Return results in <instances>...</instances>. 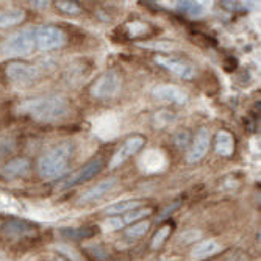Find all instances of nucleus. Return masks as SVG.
<instances>
[{
    "label": "nucleus",
    "instance_id": "nucleus-22",
    "mask_svg": "<svg viewBox=\"0 0 261 261\" xmlns=\"http://www.w3.org/2000/svg\"><path fill=\"white\" fill-rule=\"evenodd\" d=\"M152 214V208H136V210H132L128 213H125V216L122 217L124 224L125 225H132L135 222H139V220H144V217L150 216Z\"/></svg>",
    "mask_w": 261,
    "mask_h": 261
},
{
    "label": "nucleus",
    "instance_id": "nucleus-23",
    "mask_svg": "<svg viewBox=\"0 0 261 261\" xmlns=\"http://www.w3.org/2000/svg\"><path fill=\"white\" fill-rule=\"evenodd\" d=\"M95 227H85V229H63L61 233L63 236L66 238H71V239H82V238H91L95 235Z\"/></svg>",
    "mask_w": 261,
    "mask_h": 261
},
{
    "label": "nucleus",
    "instance_id": "nucleus-12",
    "mask_svg": "<svg viewBox=\"0 0 261 261\" xmlns=\"http://www.w3.org/2000/svg\"><path fill=\"white\" fill-rule=\"evenodd\" d=\"M36 232V227L31 222L22 219H11L0 227V235L5 239H21L25 236H30Z\"/></svg>",
    "mask_w": 261,
    "mask_h": 261
},
{
    "label": "nucleus",
    "instance_id": "nucleus-6",
    "mask_svg": "<svg viewBox=\"0 0 261 261\" xmlns=\"http://www.w3.org/2000/svg\"><path fill=\"white\" fill-rule=\"evenodd\" d=\"M144 143H146V138L141 136V135H133V136L127 138L125 143L116 150V153L110 159L108 168L110 169H116L119 166H122L127 161V159H130L135 153L139 152V149L144 146Z\"/></svg>",
    "mask_w": 261,
    "mask_h": 261
},
{
    "label": "nucleus",
    "instance_id": "nucleus-35",
    "mask_svg": "<svg viewBox=\"0 0 261 261\" xmlns=\"http://www.w3.org/2000/svg\"><path fill=\"white\" fill-rule=\"evenodd\" d=\"M53 261H66L64 258H56V259H53Z\"/></svg>",
    "mask_w": 261,
    "mask_h": 261
},
{
    "label": "nucleus",
    "instance_id": "nucleus-20",
    "mask_svg": "<svg viewBox=\"0 0 261 261\" xmlns=\"http://www.w3.org/2000/svg\"><path fill=\"white\" fill-rule=\"evenodd\" d=\"M177 8L180 11L186 13L192 19H200V17H202L207 13V8L202 4H197V2H178L177 4Z\"/></svg>",
    "mask_w": 261,
    "mask_h": 261
},
{
    "label": "nucleus",
    "instance_id": "nucleus-16",
    "mask_svg": "<svg viewBox=\"0 0 261 261\" xmlns=\"http://www.w3.org/2000/svg\"><path fill=\"white\" fill-rule=\"evenodd\" d=\"M214 150L219 156H232L235 152V138L230 132L227 130H220L216 135V141H214Z\"/></svg>",
    "mask_w": 261,
    "mask_h": 261
},
{
    "label": "nucleus",
    "instance_id": "nucleus-5",
    "mask_svg": "<svg viewBox=\"0 0 261 261\" xmlns=\"http://www.w3.org/2000/svg\"><path fill=\"white\" fill-rule=\"evenodd\" d=\"M68 41L66 33L55 25H43L36 28L35 31V46L39 50H53L58 47H63Z\"/></svg>",
    "mask_w": 261,
    "mask_h": 261
},
{
    "label": "nucleus",
    "instance_id": "nucleus-10",
    "mask_svg": "<svg viewBox=\"0 0 261 261\" xmlns=\"http://www.w3.org/2000/svg\"><path fill=\"white\" fill-rule=\"evenodd\" d=\"M152 95L158 102H171L175 105H185L188 102V92L177 85H158L153 88Z\"/></svg>",
    "mask_w": 261,
    "mask_h": 261
},
{
    "label": "nucleus",
    "instance_id": "nucleus-8",
    "mask_svg": "<svg viewBox=\"0 0 261 261\" xmlns=\"http://www.w3.org/2000/svg\"><path fill=\"white\" fill-rule=\"evenodd\" d=\"M210 143H211V136L208 128H199L197 133L194 135V138L191 139V146L188 149L186 153V161L188 163H199L202 159L210 149Z\"/></svg>",
    "mask_w": 261,
    "mask_h": 261
},
{
    "label": "nucleus",
    "instance_id": "nucleus-33",
    "mask_svg": "<svg viewBox=\"0 0 261 261\" xmlns=\"http://www.w3.org/2000/svg\"><path fill=\"white\" fill-rule=\"evenodd\" d=\"M175 208H178V202H175V204H172V207H168L161 214H159V217H158V220H165L169 214H172V211L175 210Z\"/></svg>",
    "mask_w": 261,
    "mask_h": 261
},
{
    "label": "nucleus",
    "instance_id": "nucleus-7",
    "mask_svg": "<svg viewBox=\"0 0 261 261\" xmlns=\"http://www.w3.org/2000/svg\"><path fill=\"white\" fill-rule=\"evenodd\" d=\"M5 75L11 83L30 85L38 78V69L22 61H11L5 68Z\"/></svg>",
    "mask_w": 261,
    "mask_h": 261
},
{
    "label": "nucleus",
    "instance_id": "nucleus-25",
    "mask_svg": "<svg viewBox=\"0 0 261 261\" xmlns=\"http://www.w3.org/2000/svg\"><path fill=\"white\" fill-rule=\"evenodd\" d=\"M169 235H171V227H169V225H165V227H161V229H158L156 233H155L153 238H152L150 247H152L153 250L159 249V247H161V246L165 244V241L168 239Z\"/></svg>",
    "mask_w": 261,
    "mask_h": 261
},
{
    "label": "nucleus",
    "instance_id": "nucleus-17",
    "mask_svg": "<svg viewBox=\"0 0 261 261\" xmlns=\"http://www.w3.org/2000/svg\"><path fill=\"white\" fill-rule=\"evenodd\" d=\"M220 250V246L217 244V241L214 239H207V241H200L197 243L191 252V258L195 261H202L207 259L213 255H216Z\"/></svg>",
    "mask_w": 261,
    "mask_h": 261
},
{
    "label": "nucleus",
    "instance_id": "nucleus-32",
    "mask_svg": "<svg viewBox=\"0 0 261 261\" xmlns=\"http://www.w3.org/2000/svg\"><path fill=\"white\" fill-rule=\"evenodd\" d=\"M174 141H175V144H177V147H180V149H183V147H186L188 144H189V133L188 132H178L175 136H174Z\"/></svg>",
    "mask_w": 261,
    "mask_h": 261
},
{
    "label": "nucleus",
    "instance_id": "nucleus-31",
    "mask_svg": "<svg viewBox=\"0 0 261 261\" xmlns=\"http://www.w3.org/2000/svg\"><path fill=\"white\" fill-rule=\"evenodd\" d=\"M141 47H147V49H155V50H159V52H168V50H172L175 46L172 43H166V41H161V43H152V44H139Z\"/></svg>",
    "mask_w": 261,
    "mask_h": 261
},
{
    "label": "nucleus",
    "instance_id": "nucleus-34",
    "mask_svg": "<svg viewBox=\"0 0 261 261\" xmlns=\"http://www.w3.org/2000/svg\"><path fill=\"white\" fill-rule=\"evenodd\" d=\"M35 5H36V7H47L49 2H35Z\"/></svg>",
    "mask_w": 261,
    "mask_h": 261
},
{
    "label": "nucleus",
    "instance_id": "nucleus-29",
    "mask_svg": "<svg viewBox=\"0 0 261 261\" xmlns=\"http://www.w3.org/2000/svg\"><path fill=\"white\" fill-rule=\"evenodd\" d=\"M202 236L199 230H186L180 235V243L182 244H191V243H195V241Z\"/></svg>",
    "mask_w": 261,
    "mask_h": 261
},
{
    "label": "nucleus",
    "instance_id": "nucleus-4",
    "mask_svg": "<svg viewBox=\"0 0 261 261\" xmlns=\"http://www.w3.org/2000/svg\"><path fill=\"white\" fill-rule=\"evenodd\" d=\"M122 89V77L117 71H107L91 86V95L99 100L116 97Z\"/></svg>",
    "mask_w": 261,
    "mask_h": 261
},
{
    "label": "nucleus",
    "instance_id": "nucleus-24",
    "mask_svg": "<svg viewBox=\"0 0 261 261\" xmlns=\"http://www.w3.org/2000/svg\"><path fill=\"white\" fill-rule=\"evenodd\" d=\"M174 120H175L174 113H171L168 110H161V111H158L155 114V117H153V125L156 128H165V127L171 125Z\"/></svg>",
    "mask_w": 261,
    "mask_h": 261
},
{
    "label": "nucleus",
    "instance_id": "nucleus-18",
    "mask_svg": "<svg viewBox=\"0 0 261 261\" xmlns=\"http://www.w3.org/2000/svg\"><path fill=\"white\" fill-rule=\"evenodd\" d=\"M25 21V11L22 8L0 10V28H10Z\"/></svg>",
    "mask_w": 261,
    "mask_h": 261
},
{
    "label": "nucleus",
    "instance_id": "nucleus-1",
    "mask_svg": "<svg viewBox=\"0 0 261 261\" xmlns=\"http://www.w3.org/2000/svg\"><path fill=\"white\" fill-rule=\"evenodd\" d=\"M69 100L64 95L59 94H50V95H41L33 97L17 107V113L31 117L33 120L44 124L59 122L68 117L69 114Z\"/></svg>",
    "mask_w": 261,
    "mask_h": 261
},
{
    "label": "nucleus",
    "instance_id": "nucleus-14",
    "mask_svg": "<svg viewBox=\"0 0 261 261\" xmlns=\"http://www.w3.org/2000/svg\"><path fill=\"white\" fill-rule=\"evenodd\" d=\"M31 169V163L28 158L19 156V158H13L7 165H4L0 168V174H2L5 178H19V177H25Z\"/></svg>",
    "mask_w": 261,
    "mask_h": 261
},
{
    "label": "nucleus",
    "instance_id": "nucleus-19",
    "mask_svg": "<svg viewBox=\"0 0 261 261\" xmlns=\"http://www.w3.org/2000/svg\"><path fill=\"white\" fill-rule=\"evenodd\" d=\"M139 205H141V202H138V200H122V202H116L110 205L105 210V213L110 216H119V214H125L132 210L139 208Z\"/></svg>",
    "mask_w": 261,
    "mask_h": 261
},
{
    "label": "nucleus",
    "instance_id": "nucleus-3",
    "mask_svg": "<svg viewBox=\"0 0 261 261\" xmlns=\"http://www.w3.org/2000/svg\"><path fill=\"white\" fill-rule=\"evenodd\" d=\"M35 49V33L33 30H21L10 35L0 46V50L10 58H25L33 53Z\"/></svg>",
    "mask_w": 261,
    "mask_h": 261
},
{
    "label": "nucleus",
    "instance_id": "nucleus-27",
    "mask_svg": "<svg viewBox=\"0 0 261 261\" xmlns=\"http://www.w3.org/2000/svg\"><path fill=\"white\" fill-rule=\"evenodd\" d=\"M104 230L105 232H116V230H120V229H124L125 224H124V220L117 217V216H113V217H108L105 222H104Z\"/></svg>",
    "mask_w": 261,
    "mask_h": 261
},
{
    "label": "nucleus",
    "instance_id": "nucleus-26",
    "mask_svg": "<svg viewBox=\"0 0 261 261\" xmlns=\"http://www.w3.org/2000/svg\"><path fill=\"white\" fill-rule=\"evenodd\" d=\"M16 150V141L8 136H0V159Z\"/></svg>",
    "mask_w": 261,
    "mask_h": 261
},
{
    "label": "nucleus",
    "instance_id": "nucleus-13",
    "mask_svg": "<svg viewBox=\"0 0 261 261\" xmlns=\"http://www.w3.org/2000/svg\"><path fill=\"white\" fill-rule=\"evenodd\" d=\"M168 165V158L161 150H147L144 152V155L141 156V161H139V166L141 169L147 174H153L158 171H163Z\"/></svg>",
    "mask_w": 261,
    "mask_h": 261
},
{
    "label": "nucleus",
    "instance_id": "nucleus-9",
    "mask_svg": "<svg viewBox=\"0 0 261 261\" xmlns=\"http://www.w3.org/2000/svg\"><path fill=\"white\" fill-rule=\"evenodd\" d=\"M102 169H104V161H102V159H100V158L91 159V161L86 163L82 169H78L75 174H72L69 178H66L64 183L61 185V188L66 189V188H72V186L82 185V183L88 182V180L94 178L95 175H99Z\"/></svg>",
    "mask_w": 261,
    "mask_h": 261
},
{
    "label": "nucleus",
    "instance_id": "nucleus-15",
    "mask_svg": "<svg viewBox=\"0 0 261 261\" xmlns=\"http://www.w3.org/2000/svg\"><path fill=\"white\" fill-rule=\"evenodd\" d=\"M117 183V178L111 177V178H107V180H102L100 183H97L95 186H92L91 189H88L82 197L78 199V202L80 205H83V204H91V202H95V200L99 199H102L105 194H108V191H111Z\"/></svg>",
    "mask_w": 261,
    "mask_h": 261
},
{
    "label": "nucleus",
    "instance_id": "nucleus-21",
    "mask_svg": "<svg viewBox=\"0 0 261 261\" xmlns=\"http://www.w3.org/2000/svg\"><path fill=\"white\" fill-rule=\"evenodd\" d=\"M149 229H150V222H149V220H139V222L132 224L125 230V238H128L132 241L133 239H138V238H141L143 235H146Z\"/></svg>",
    "mask_w": 261,
    "mask_h": 261
},
{
    "label": "nucleus",
    "instance_id": "nucleus-11",
    "mask_svg": "<svg viewBox=\"0 0 261 261\" xmlns=\"http://www.w3.org/2000/svg\"><path fill=\"white\" fill-rule=\"evenodd\" d=\"M155 63L159 64V66H163L165 69L171 71L174 75L183 78V80H192L195 77V69L192 68V64H189L186 61H182V59L156 55L155 56Z\"/></svg>",
    "mask_w": 261,
    "mask_h": 261
},
{
    "label": "nucleus",
    "instance_id": "nucleus-30",
    "mask_svg": "<svg viewBox=\"0 0 261 261\" xmlns=\"http://www.w3.org/2000/svg\"><path fill=\"white\" fill-rule=\"evenodd\" d=\"M127 30L130 33V36H139V35H144L147 31V25L146 24H141V22H133V24H128L127 25Z\"/></svg>",
    "mask_w": 261,
    "mask_h": 261
},
{
    "label": "nucleus",
    "instance_id": "nucleus-28",
    "mask_svg": "<svg viewBox=\"0 0 261 261\" xmlns=\"http://www.w3.org/2000/svg\"><path fill=\"white\" fill-rule=\"evenodd\" d=\"M56 7L61 10L63 13L71 14V16L80 13V7L75 2H68V0H59V2H56Z\"/></svg>",
    "mask_w": 261,
    "mask_h": 261
},
{
    "label": "nucleus",
    "instance_id": "nucleus-2",
    "mask_svg": "<svg viewBox=\"0 0 261 261\" xmlns=\"http://www.w3.org/2000/svg\"><path fill=\"white\" fill-rule=\"evenodd\" d=\"M74 156V144L66 141L55 147H52L49 152H46L41 158L38 159V174L44 180H53L64 175L69 168Z\"/></svg>",
    "mask_w": 261,
    "mask_h": 261
}]
</instances>
